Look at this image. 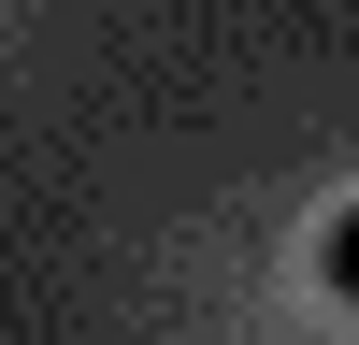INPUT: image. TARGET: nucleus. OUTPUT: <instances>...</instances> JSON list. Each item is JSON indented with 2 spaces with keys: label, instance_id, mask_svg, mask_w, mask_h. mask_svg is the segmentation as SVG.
<instances>
[{
  "label": "nucleus",
  "instance_id": "f257e3e1",
  "mask_svg": "<svg viewBox=\"0 0 359 345\" xmlns=\"http://www.w3.org/2000/svg\"><path fill=\"white\" fill-rule=\"evenodd\" d=\"M316 273H331V302H359V201L331 216V245H316Z\"/></svg>",
  "mask_w": 359,
  "mask_h": 345
}]
</instances>
